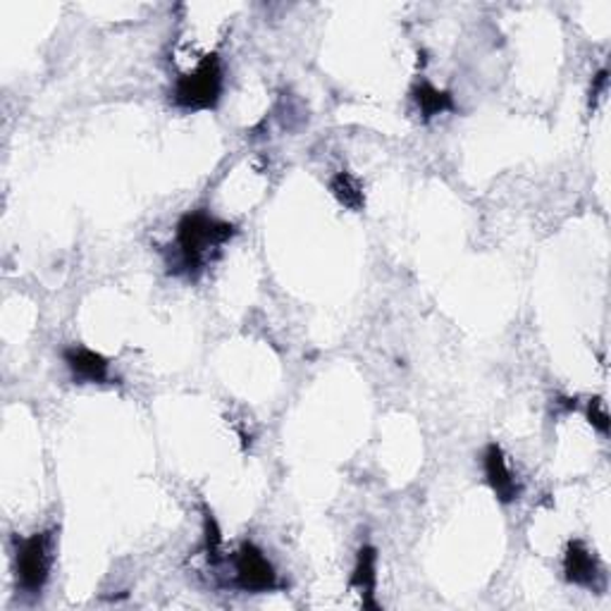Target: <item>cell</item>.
<instances>
[{
    "label": "cell",
    "instance_id": "cell-1",
    "mask_svg": "<svg viewBox=\"0 0 611 611\" xmlns=\"http://www.w3.org/2000/svg\"><path fill=\"white\" fill-rule=\"evenodd\" d=\"M234 234L237 225L206 211L184 213L175 227V258L167 263L170 272L199 280Z\"/></svg>",
    "mask_w": 611,
    "mask_h": 611
},
{
    "label": "cell",
    "instance_id": "cell-2",
    "mask_svg": "<svg viewBox=\"0 0 611 611\" xmlns=\"http://www.w3.org/2000/svg\"><path fill=\"white\" fill-rule=\"evenodd\" d=\"M225 89V69L218 53L203 55L201 63L184 72L182 77H177L173 87V101L177 107L189 113L213 111L218 107L220 96Z\"/></svg>",
    "mask_w": 611,
    "mask_h": 611
},
{
    "label": "cell",
    "instance_id": "cell-3",
    "mask_svg": "<svg viewBox=\"0 0 611 611\" xmlns=\"http://www.w3.org/2000/svg\"><path fill=\"white\" fill-rule=\"evenodd\" d=\"M55 561V531L34 533L24 540H15V571L17 585L29 595H39Z\"/></svg>",
    "mask_w": 611,
    "mask_h": 611
},
{
    "label": "cell",
    "instance_id": "cell-4",
    "mask_svg": "<svg viewBox=\"0 0 611 611\" xmlns=\"http://www.w3.org/2000/svg\"><path fill=\"white\" fill-rule=\"evenodd\" d=\"M234 585L244 593H272L280 588L278 571L270 564L266 552L254 543H244L232 555Z\"/></svg>",
    "mask_w": 611,
    "mask_h": 611
},
{
    "label": "cell",
    "instance_id": "cell-5",
    "mask_svg": "<svg viewBox=\"0 0 611 611\" xmlns=\"http://www.w3.org/2000/svg\"><path fill=\"white\" fill-rule=\"evenodd\" d=\"M63 361L69 375L79 385H111V361L89 346L72 344L63 349Z\"/></svg>",
    "mask_w": 611,
    "mask_h": 611
},
{
    "label": "cell",
    "instance_id": "cell-6",
    "mask_svg": "<svg viewBox=\"0 0 611 611\" xmlns=\"http://www.w3.org/2000/svg\"><path fill=\"white\" fill-rule=\"evenodd\" d=\"M564 576L571 585L585 590H600L604 583V571L600 559L583 540H571L564 552Z\"/></svg>",
    "mask_w": 611,
    "mask_h": 611
},
{
    "label": "cell",
    "instance_id": "cell-7",
    "mask_svg": "<svg viewBox=\"0 0 611 611\" xmlns=\"http://www.w3.org/2000/svg\"><path fill=\"white\" fill-rule=\"evenodd\" d=\"M483 471L489 489H493L501 505H511V501H517L521 497L523 489L517 481V475L511 473L505 451H501L497 442H489L483 451Z\"/></svg>",
    "mask_w": 611,
    "mask_h": 611
},
{
    "label": "cell",
    "instance_id": "cell-8",
    "mask_svg": "<svg viewBox=\"0 0 611 611\" xmlns=\"http://www.w3.org/2000/svg\"><path fill=\"white\" fill-rule=\"evenodd\" d=\"M352 590H358L364 597V609H380L375 600L378 590V549L373 545H364L356 555V564L352 571Z\"/></svg>",
    "mask_w": 611,
    "mask_h": 611
},
{
    "label": "cell",
    "instance_id": "cell-9",
    "mask_svg": "<svg viewBox=\"0 0 611 611\" xmlns=\"http://www.w3.org/2000/svg\"><path fill=\"white\" fill-rule=\"evenodd\" d=\"M411 96H413V101L418 105V111H421L423 119H433L437 115L457 111L454 96L449 91H442V89L433 87V84L425 81V79L416 84V87L411 89Z\"/></svg>",
    "mask_w": 611,
    "mask_h": 611
},
{
    "label": "cell",
    "instance_id": "cell-10",
    "mask_svg": "<svg viewBox=\"0 0 611 611\" xmlns=\"http://www.w3.org/2000/svg\"><path fill=\"white\" fill-rule=\"evenodd\" d=\"M330 191L346 211L361 213L366 208V194H364L361 179L352 175L349 170H342L330 179Z\"/></svg>",
    "mask_w": 611,
    "mask_h": 611
},
{
    "label": "cell",
    "instance_id": "cell-11",
    "mask_svg": "<svg viewBox=\"0 0 611 611\" xmlns=\"http://www.w3.org/2000/svg\"><path fill=\"white\" fill-rule=\"evenodd\" d=\"M203 549H206V559L211 567H218L222 557V531L220 523L215 519V513L208 509V505H203Z\"/></svg>",
    "mask_w": 611,
    "mask_h": 611
},
{
    "label": "cell",
    "instance_id": "cell-12",
    "mask_svg": "<svg viewBox=\"0 0 611 611\" xmlns=\"http://www.w3.org/2000/svg\"><path fill=\"white\" fill-rule=\"evenodd\" d=\"M588 421L590 425L597 430V433L609 435V411H607V402L602 397H595L588 402Z\"/></svg>",
    "mask_w": 611,
    "mask_h": 611
},
{
    "label": "cell",
    "instance_id": "cell-13",
    "mask_svg": "<svg viewBox=\"0 0 611 611\" xmlns=\"http://www.w3.org/2000/svg\"><path fill=\"white\" fill-rule=\"evenodd\" d=\"M607 84H609V72L607 69H600L597 75L593 77V87H590V107L597 105V101L602 99V96L607 93Z\"/></svg>",
    "mask_w": 611,
    "mask_h": 611
}]
</instances>
